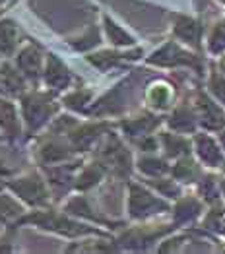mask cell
<instances>
[{
	"instance_id": "obj_1",
	"label": "cell",
	"mask_w": 225,
	"mask_h": 254,
	"mask_svg": "<svg viewBox=\"0 0 225 254\" xmlns=\"http://www.w3.org/2000/svg\"><path fill=\"white\" fill-rule=\"evenodd\" d=\"M23 109H25V117L31 128H37L53 113V105H49L41 97H27Z\"/></svg>"
},
{
	"instance_id": "obj_2",
	"label": "cell",
	"mask_w": 225,
	"mask_h": 254,
	"mask_svg": "<svg viewBox=\"0 0 225 254\" xmlns=\"http://www.w3.org/2000/svg\"><path fill=\"white\" fill-rule=\"evenodd\" d=\"M12 187L20 192L25 200H29L31 204L45 202V189L37 179H25V181H20L18 185H12Z\"/></svg>"
},
{
	"instance_id": "obj_3",
	"label": "cell",
	"mask_w": 225,
	"mask_h": 254,
	"mask_svg": "<svg viewBox=\"0 0 225 254\" xmlns=\"http://www.w3.org/2000/svg\"><path fill=\"white\" fill-rule=\"evenodd\" d=\"M16 41H18V29H16L14 21H0V51L10 55L16 47Z\"/></svg>"
},
{
	"instance_id": "obj_4",
	"label": "cell",
	"mask_w": 225,
	"mask_h": 254,
	"mask_svg": "<svg viewBox=\"0 0 225 254\" xmlns=\"http://www.w3.org/2000/svg\"><path fill=\"white\" fill-rule=\"evenodd\" d=\"M18 64H20V68L27 74V76L37 78V74H39V64H41V59H39L37 49H33V47L25 49V51L20 55V59H18Z\"/></svg>"
},
{
	"instance_id": "obj_5",
	"label": "cell",
	"mask_w": 225,
	"mask_h": 254,
	"mask_svg": "<svg viewBox=\"0 0 225 254\" xmlns=\"http://www.w3.org/2000/svg\"><path fill=\"white\" fill-rule=\"evenodd\" d=\"M47 82L51 85H62L68 82L66 68L62 66L55 57H49V66H47Z\"/></svg>"
},
{
	"instance_id": "obj_6",
	"label": "cell",
	"mask_w": 225,
	"mask_h": 254,
	"mask_svg": "<svg viewBox=\"0 0 225 254\" xmlns=\"http://www.w3.org/2000/svg\"><path fill=\"white\" fill-rule=\"evenodd\" d=\"M4 87V91L8 93H18L21 89V80L18 72H14L10 66H4L0 72V89Z\"/></svg>"
},
{
	"instance_id": "obj_7",
	"label": "cell",
	"mask_w": 225,
	"mask_h": 254,
	"mask_svg": "<svg viewBox=\"0 0 225 254\" xmlns=\"http://www.w3.org/2000/svg\"><path fill=\"white\" fill-rule=\"evenodd\" d=\"M0 125L4 130H8L10 134H16V115H14V109L12 105L0 101Z\"/></svg>"
}]
</instances>
